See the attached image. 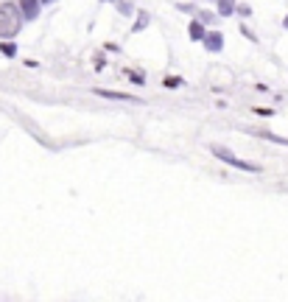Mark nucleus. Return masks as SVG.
<instances>
[{
    "label": "nucleus",
    "instance_id": "nucleus-1",
    "mask_svg": "<svg viewBox=\"0 0 288 302\" xmlns=\"http://www.w3.org/2000/svg\"><path fill=\"white\" fill-rule=\"evenodd\" d=\"M20 25H22V14L17 11V6L3 3V6H0V36H3V39L14 36V34L20 31Z\"/></svg>",
    "mask_w": 288,
    "mask_h": 302
},
{
    "label": "nucleus",
    "instance_id": "nucleus-2",
    "mask_svg": "<svg viewBox=\"0 0 288 302\" xmlns=\"http://www.w3.org/2000/svg\"><path fill=\"white\" fill-rule=\"evenodd\" d=\"M210 151L218 157V160H224V162H230V165H235V168H241V171H257V165H252V162H244V160H238L233 151H227V148H221V145H213Z\"/></svg>",
    "mask_w": 288,
    "mask_h": 302
},
{
    "label": "nucleus",
    "instance_id": "nucleus-3",
    "mask_svg": "<svg viewBox=\"0 0 288 302\" xmlns=\"http://www.w3.org/2000/svg\"><path fill=\"white\" fill-rule=\"evenodd\" d=\"M20 9H22V17L25 20H34L36 11H39V3L36 0H20Z\"/></svg>",
    "mask_w": 288,
    "mask_h": 302
},
{
    "label": "nucleus",
    "instance_id": "nucleus-4",
    "mask_svg": "<svg viewBox=\"0 0 288 302\" xmlns=\"http://www.w3.org/2000/svg\"><path fill=\"white\" fill-rule=\"evenodd\" d=\"M201 42H204V48H207V51H221L224 39H221V34H207Z\"/></svg>",
    "mask_w": 288,
    "mask_h": 302
},
{
    "label": "nucleus",
    "instance_id": "nucleus-5",
    "mask_svg": "<svg viewBox=\"0 0 288 302\" xmlns=\"http://www.w3.org/2000/svg\"><path fill=\"white\" fill-rule=\"evenodd\" d=\"M98 95H104V98H115V101H137L134 95H126V92H109V89H98Z\"/></svg>",
    "mask_w": 288,
    "mask_h": 302
},
{
    "label": "nucleus",
    "instance_id": "nucleus-6",
    "mask_svg": "<svg viewBox=\"0 0 288 302\" xmlns=\"http://www.w3.org/2000/svg\"><path fill=\"white\" fill-rule=\"evenodd\" d=\"M190 36H193V39H204V31H201V20H196L193 25H190Z\"/></svg>",
    "mask_w": 288,
    "mask_h": 302
},
{
    "label": "nucleus",
    "instance_id": "nucleus-7",
    "mask_svg": "<svg viewBox=\"0 0 288 302\" xmlns=\"http://www.w3.org/2000/svg\"><path fill=\"white\" fill-rule=\"evenodd\" d=\"M218 9H221V14H233V11H235V0H221V3H218Z\"/></svg>",
    "mask_w": 288,
    "mask_h": 302
},
{
    "label": "nucleus",
    "instance_id": "nucleus-8",
    "mask_svg": "<svg viewBox=\"0 0 288 302\" xmlns=\"http://www.w3.org/2000/svg\"><path fill=\"white\" fill-rule=\"evenodd\" d=\"M0 51H3L6 56H14V45H9V42L3 45V42H0Z\"/></svg>",
    "mask_w": 288,
    "mask_h": 302
},
{
    "label": "nucleus",
    "instance_id": "nucleus-9",
    "mask_svg": "<svg viewBox=\"0 0 288 302\" xmlns=\"http://www.w3.org/2000/svg\"><path fill=\"white\" fill-rule=\"evenodd\" d=\"M199 20H201V22H213V20H216V14H210V11H204V14H199Z\"/></svg>",
    "mask_w": 288,
    "mask_h": 302
},
{
    "label": "nucleus",
    "instance_id": "nucleus-10",
    "mask_svg": "<svg viewBox=\"0 0 288 302\" xmlns=\"http://www.w3.org/2000/svg\"><path fill=\"white\" fill-rule=\"evenodd\" d=\"M286 25H288V17H286Z\"/></svg>",
    "mask_w": 288,
    "mask_h": 302
}]
</instances>
